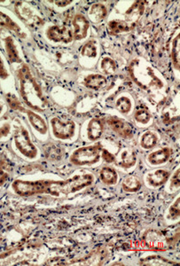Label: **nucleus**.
<instances>
[{"mask_svg": "<svg viewBox=\"0 0 180 266\" xmlns=\"http://www.w3.org/2000/svg\"><path fill=\"white\" fill-rule=\"evenodd\" d=\"M0 27L6 28L10 31L15 33L17 36H21L22 38L25 37V33L22 32V29L19 24L8 15H6L3 12L0 11Z\"/></svg>", "mask_w": 180, "mask_h": 266, "instance_id": "16", "label": "nucleus"}, {"mask_svg": "<svg viewBox=\"0 0 180 266\" xmlns=\"http://www.w3.org/2000/svg\"><path fill=\"white\" fill-rule=\"evenodd\" d=\"M10 165L6 159H0V187L3 186L10 176Z\"/></svg>", "mask_w": 180, "mask_h": 266, "instance_id": "27", "label": "nucleus"}, {"mask_svg": "<svg viewBox=\"0 0 180 266\" xmlns=\"http://www.w3.org/2000/svg\"><path fill=\"white\" fill-rule=\"evenodd\" d=\"M107 123L116 134L124 139H131L133 136V130L126 121L122 118L112 116L107 120Z\"/></svg>", "mask_w": 180, "mask_h": 266, "instance_id": "8", "label": "nucleus"}, {"mask_svg": "<svg viewBox=\"0 0 180 266\" xmlns=\"http://www.w3.org/2000/svg\"><path fill=\"white\" fill-rule=\"evenodd\" d=\"M145 10V3L137 1L126 12L127 22L130 25L135 27L136 22L140 20Z\"/></svg>", "mask_w": 180, "mask_h": 266, "instance_id": "11", "label": "nucleus"}, {"mask_svg": "<svg viewBox=\"0 0 180 266\" xmlns=\"http://www.w3.org/2000/svg\"><path fill=\"white\" fill-rule=\"evenodd\" d=\"M92 174L76 175L66 180H36L26 181L17 180L12 185L15 193L22 197H30L37 194H50L60 197L81 191L94 183Z\"/></svg>", "mask_w": 180, "mask_h": 266, "instance_id": "1", "label": "nucleus"}, {"mask_svg": "<svg viewBox=\"0 0 180 266\" xmlns=\"http://www.w3.org/2000/svg\"><path fill=\"white\" fill-rule=\"evenodd\" d=\"M102 157L104 159L105 162H108V163H111L115 161V155L106 149L102 150Z\"/></svg>", "mask_w": 180, "mask_h": 266, "instance_id": "36", "label": "nucleus"}, {"mask_svg": "<svg viewBox=\"0 0 180 266\" xmlns=\"http://www.w3.org/2000/svg\"><path fill=\"white\" fill-rule=\"evenodd\" d=\"M18 78L21 95L26 105L35 111L40 113L46 111L49 103L43 96L42 88L33 76L28 65L23 64L19 69Z\"/></svg>", "mask_w": 180, "mask_h": 266, "instance_id": "2", "label": "nucleus"}, {"mask_svg": "<svg viewBox=\"0 0 180 266\" xmlns=\"http://www.w3.org/2000/svg\"><path fill=\"white\" fill-rule=\"evenodd\" d=\"M5 47H6V52H7L10 62L12 63H21L22 62V58L20 57V54H19L17 48L15 47L13 37L8 36L5 39Z\"/></svg>", "mask_w": 180, "mask_h": 266, "instance_id": "19", "label": "nucleus"}, {"mask_svg": "<svg viewBox=\"0 0 180 266\" xmlns=\"http://www.w3.org/2000/svg\"><path fill=\"white\" fill-rule=\"evenodd\" d=\"M72 25L74 27L73 38L75 40L85 38L90 27L88 20L83 15H76L73 19Z\"/></svg>", "mask_w": 180, "mask_h": 266, "instance_id": "9", "label": "nucleus"}, {"mask_svg": "<svg viewBox=\"0 0 180 266\" xmlns=\"http://www.w3.org/2000/svg\"><path fill=\"white\" fill-rule=\"evenodd\" d=\"M8 76H9V73H8V69H7L6 65H5L3 59H2L1 55H0V79H7ZM2 108H3V105H2L1 101H0V114H1V112H2Z\"/></svg>", "mask_w": 180, "mask_h": 266, "instance_id": "33", "label": "nucleus"}, {"mask_svg": "<svg viewBox=\"0 0 180 266\" xmlns=\"http://www.w3.org/2000/svg\"><path fill=\"white\" fill-rule=\"evenodd\" d=\"M26 114L28 115V118H29V122L32 126L33 128L35 129L36 131L42 134V135H46L47 131H48V127H47V122L43 120L39 115H37L35 112L32 110H27L24 109Z\"/></svg>", "mask_w": 180, "mask_h": 266, "instance_id": "12", "label": "nucleus"}, {"mask_svg": "<svg viewBox=\"0 0 180 266\" xmlns=\"http://www.w3.org/2000/svg\"><path fill=\"white\" fill-rule=\"evenodd\" d=\"M84 85L89 88V89H92V90H100V89H102L104 88L106 85H107V83H108V80L104 76L102 75H100V74H94V75H89L87 76L85 78H84Z\"/></svg>", "mask_w": 180, "mask_h": 266, "instance_id": "18", "label": "nucleus"}, {"mask_svg": "<svg viewBox=\"0 0 180 266\" xmlns=\"http://www.w3.org/2000/svg\"><path fill=\"white\" fill-rule=\"evenodd\" d=\"M15 9H16V12H17V15L20 16V18L22 19L23 21L28 22L29 24H32L33 22L34 23H36L33 19H37L36 15L33 14V12L29 9L27 6H23V3H16V6H15Z\"/></svg>", "mask_w": 180, "mask_h": 266, "instance_id": "21", "label": "nucleus"}, {"mask_svg": "<svg viewBox=\"0 0 180 266\" xmlns=\"http://www.w3.org/2000/svg\"><path fill=\"white\" fill-rule=\"evenodd\" d=\"M107 15H108V9L104 5L101 4V3L93 5L88 12L89 19L91 22L94 24L102 22L106 18Z\"/></svg>", "mask_w": 180, "mask_h": 266, "instance_id": "17", "label": "nucleus"}, {"mask_svg": "<svg viewBox=\"0 0 180 266\" xmlns=\"http://www.w3.org/2000/svg\"><path fill=\"white\" fill-rule=\"evenodd\" d=\"M169 216L171 219H176L179 216V198H177L175 203L169 208Z\"/></svg>", "mask_w": 180, "mask_h": 266, "instance_id": "34", "label": "nucleus"}, {"mask_svg": "<svg viewBox=\"0 0 180 266\" xmlns=\"http://www.w3.org/2000/svg\"><path fill=\"white\" fill-rule=\"evenodd\" d=\"M136 160L137 156L134 150L130 148H124L120 153L117 162L119 166H121L123 169H129L130 167L135 165Z\"/></svg>", "mask_w": 180, "mask_h": 266, "instance_id": "15", "label": "nucleus"}, {"mask_svg": "<svg viewBox=\"0 0 180 266\" xmlns=\"http://www.w3.org/2000/svg\"><path fill=\"white\" fill-rule=\"evenodd\" d=\"M47 38L55 43H69L72 42L73 32L68 27L51 26L47 29Z\"/></svg>", "mask_w": 180, "mask_h": 266, "instance_id": "7", "label": "nucleus"}, {"mask_svg": "<svg viewBox=\"0 0 180 266\" xmlns=\"http://www.w3.org/2000/svg\"><path fill=\"white\" fill-rule=\"evenodd\" d=\"M101 69L107 75H113L116 70V63L111 58H103L101 61Z\"/></svg>", "mask_w": 180, "mask_h": 266, "instance_id": "28", "label": "nucleus"}, {"mask_svg": "<svg viewBox=\"0 0 180 266\" xmlns=\"http://www.w3.org/2000/svg\"><path fill=\"white\" fill-rule=\"evenodd\" d=\"M10 132V125L8 123H6L3 126L0 127V140L5 136H7L8 133Z\"/></svg>", "mask_w": 180, "mask_h": 266, "instance_id": "37", "label": "nucleus"}, {"mask_svg": "<svg viewBox=\"0 0 180 266\" xmlns=\"http://www.w3.org/2000/svg\"><path fill=\"white\" fill-rule=\"evenodd\" d=\"M142 265H174L176 262H173L160 255H152L141 260Z\"/></svg>", "mask_w": 180, "mask_h": 266, "instance_id": "24", "label": "nucleus"}, {"mask_svg": "<svg viewBox=\"0 0 180 266\" xmlns=\"http://www.w3.org/2000/svg\"><path fill=\"white\" fill-rule=\"evenodd\" d=\"M134 118L141 124H147L151 120V114L148 111V108H141L135 113Z\"/></svg>", "mask_w": 180, "mask_h": 266, "instance_id": "30", "label": "nucleus"}, {"mask_svg": "<svg viewBox=\"0 0 180 266\" xmlns=\"http://www.w3.org/2000/svg\"><path fill=\"white\" fill-rule=\"evenodd\" d=\"M170 183H171V187H175L176 189H178L179 187V169H176L171 180H170Z\"/></svg>", "mask_w": 180, "mask_h": 266, "instance_id": "35", "label": "nucleus"}, {"mask_svg": "<svg viewBox=\"0 0 180 266\" xmlns=\"http://www.w3.org/2000/svg\"><path fill=\"white\" fill-rule=\"evenodd\" d=\"M169 172L165 169H157L152 172L148 173L147 176V181L148 185L151 187H158L162 186L169 180Z\"/></svg>", "mask_w": 180, "mask_h": 266, "instance_id": "13", "label": "nucleus"}, {"mask_svg": "<svg viewBox=\"0 0 180 266\" xmlns=\"http://www.w3.org/2000/svg\"><path fill=\"white\" fill-rule=\"evenodd\" d=\"M100 176L103 183L108 186L115 185L118 180V175L115 169H112L110 167H104L102 168L100 172Z\"/></svg>", "mask_w": 180, "mask_h": 266, "instance_id": "22", "label": "nucleus"}, {"mask_svg": "<svg viewBox=\"0 0 180 266\" xmlns=\"http://www.w3.org/2000/svg\"><path fill=\"white\" fill-rule=\"evenodd\" d=\"M102 146L94 144L78 148L73 152L70 156V162L77 166L94 165L101 159Z\"/></svg>", "mask_w": 180, "mask_h": 266, "instance_id": "4", "label": "nucleus"}, {"mask_svg": "<svg viewBox=\"0 0 180 266\" xmlns=\"http://www.w3.org/2000/svg\"><path fill=\"white\" fill-rule=\"evenodd\" d=\"M157 143H158V136L156 133L148 130L141 136V146L144 149L154 148Z\"/></svg>", "mask_w": 180, "mask_h": 266, "instance_id": "23", "label": "nucleus"}, {"mask_svg": "<svg viewBox=\"0 0 180 266\" xmlns=\"http://www.w3.org/2000/svg\"><path fill=\"white\" fill-rule=\"evenodd\" d=\"M179 35L175 37L173 40L172 48H171V58L175 69L179 70Z\"/></svg>", "mask_w": 180, "mask_h": 266, "instance_id": "26", "label": "nucleus"}, {"mask_svg": "<svg viewBox=\"0 0 180 266\" xmlns=\"http://www.w3.org/2000/svg\"><path fill=\"white\" fill-rule=\"evenodd\" d=\"M123 190L129 193L138 192L141 188V180H139L137 176H127L123 180Z\"/></svg>", "mask_w": 180, "mask_h": 266, "instance_id": "25", "label": "nucleus"}, {"mask_svg": "<svg viewBox=\"0 0 180 266\" xmlns=\"http://www.w3.org/2000/svg\"><path fill=\"white\" fill-rule=\"evenodd\" d=\"M104 131V122L100 118L91 120L87 127V136L90 141H98Z\"/></svg>", "mask_w": 180, "mask_h": 266, "instance_id": "10", "label": "nucleus"}, {"mask_svg": "<svg viewBox=\"0 0 180 266\" xmlns=\"http://www.w3.org/2000/svg\"><path fill=\"white\" fill-rule=\"evenodd\" d=\"M81 54L83 56L89 58H95L97 56V47L94 40H90L83 45L81 50Z\"/></svg>", "mask_w": 180, "mask_h": 266, "instance_id": "29", "label": "nucleus"}, {"mask_svg": "<svg viewBox=\"0 0 180 266\" xmlns=\"http://www.w3.org/2000/svg\"><path fill=\"white\" fill-rule=\"evenodd\" d=\"M172 150L169 148H161L148 155V162L153 165H161L165 163L171 156Z\"/></svg>", "mask_w": 180, "mask_h": 266, "instance_id": "14", "label": "nucleus"}, {"mask_svg": "<svg viewBox=\"0 0 180 266\" xmlns=\"http://www.w3.org/2000/svg\"><path fill=\"white\" fill-rule=\"evenodd\" d=\"M55 5H57L60 8H65L67 6L71 4L72 1H55Z\"/></svg>", "mask_w": 180, "mask_h": 266, "instance_id": "38", "label": "nucleus"}, {"mask_svg": "<svg viewBox=\"0 0 180 266\" xmlns=\"http://www.w3.org/2000/svg\"><path fill=\"white\" fill-rule=\"evenodd\" d=\"M51 127L54 137L62 141L71 140L76 132V123L72 120H65L54 117L51 120Z\"/></svg>", "mask_w": 180, "mask_h": 266, "instance_id": "6", "label": "nucleus"}, {"mask_svg": "<svg viewBox=\"0 0 180 266\" xmlns=\"http://www.w3.org/2000/svg\"><path fill=\"white\" fill-rule=\"evenodd\" d=\"M7 101H8V104L13 109L15 110H20V111H24L25 108H23L22 107V105L20 103L18 99L14 96V95H11V94H8L7 95Z\"/></svg>", "mask_w": 180, "mask_h": 266, "instance_id": "32", "label": "nucleus"}, {"mask_svg": "<svg viewBox=\"0 0 180 266\" xmlns=\"http://www.w3.org/2000/svg\"><path fill=\"white\" fill-rule=\"evenodd\" d=\"M130 76L141 89L147 92L162 90L164 83L147 61L142 59H135L129 66Z\"/></svg>", "mask_w": 180, "mask_h": 266, "instance_id": "3", "label": "nucleus"}, {"mask_svg": "<svg viewBox=\"0 0 180 266\" xmlns=\"http://www.w3.org/2000/svg\"><path fill=\"white\" fill-rule=\"evenodd\" d=\"M116 108H118L120 112H122L123 114H126L131 110V101H130V98L128 97H120L118 100L116 101Z\"/></svg>", "mask_w": 180, "mask_h": 266, "instance_id": "31", "label": "nucleus"}, {"mask_svg": "<svg viewBox=\"0 0 180 266\" xmlns=\"http://www.w3.org/2000/svg\"><path fill=\"white\" fill-rule=\"evenodd\" d=\"M14 141L15 148L19 153L27 158L35 159L38 155L37 148L33 144L29 131L24 126H19L16 129L14 135Z\"/></svg>", "mask_w": 180, "mask_h": 266, "instance_id": "5", "label": "nucleus"}, {"mask_svg": "<svg viewBox=\"0 0 180 266\" xmlns=\"http://www.w3.org/2000/svg\"><path fill=\"white\" fill-rule=\"evenodd\" d=\"M108 31L111 35H118L120 33L130 31L134 27L125 21H111L108 22Z\"/></svg>", "mask_w": 180, "mask_h": 266, "instance_id": "20", "label": "nucleus"}]
</instances>
